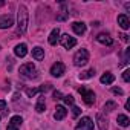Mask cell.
Returning <instances> with one entry per match:
<instances>
[{
	"mask_svg": "<svg viewBox=\"0 0 130 130\" xmlns=\"http://www.w3.org/2000/svg\"><path fill=\"white\" fill-rule=\"evenodd\" d=\"M28 20H29L28 9H26L25 5H20L19 6V12H17V22H19V31L22 34H25L26 29H28Z\"/></svg>",
	"mask_w": 130,
	"mask_h": 130,
	"instance_id": "1",
	"label": "cell"
},
{
	"mask_svg": "<svg viewBox=\"0 0 130 130\" xmlns=\"http://www.w3.org/2000/svg\"><path fill=\"white\" fill-rule=\"evenodd\" d=\"M20 74H22V77H25L28 80L38 78V71L35 69V66L32 63H26V64H23V66H20Z\"/></svg>",
	"mask_w": 130,
	"mask_h": 130,
	"instance_id": "2",
	"label": "cell"
},
{
	"mask_svg": "<svg viewBox=\"0 0 130 130\" xmlns=\"http://www.w3.org/2000/svg\"><path fill=\"white\" fill-rule=\"evenodd\" d=\"M78 92L81 93V98L84 100V103H86L87 106H92V104L95 103V93H93V90H90V89L81 86V87H78Z\"/></svg>",
	"mask_w": 130,
	"mask_h": 130,
	"instance_id": "3",
	"label": "cell"
},
{
	"mask_svg": "<svg viewBox=\"0 0 130 130\" xmlns=\"http://www.w3.org/2000/svg\"><path fill=\"white\" fill-rule=\"evenodd\" d=\"M87 61H89V52H87V49H80L75 54V57H74L75 66H84Z\"/></svg>",
	"mask_w": 130,
	"mask_h": 130,
	"instance_id": "4",
	"label": "cell"
},
{
	"mask_svg": "<svg viewBox=\"0 0 130 130\" xmlns=\"http://www.w3.org/2000/svg\"><path fill=\"white\" fill-rule=\"evenodd\" d=\"M60 43L64 49H72L77 44V40H75V37H71L69 34H64L60 37Z\"/></svg>",
	"mask_w": 130,
	"mask_h": 130,
	"instance_id": "5",
	"label": "cell"
},
{
	"mask_svg": "<svg viewBox=\"0 0 130 130\" xmlns=\"http://www.w3.org/2000/svg\"><path fill=\"white\" fill-rule=\"evenodd\" d=\"M75 130H93V121H92L89 116H84V118H81V121L77 124Z\"/></svg>",
	"mask_w": 130,
	"mask_h": 130,
	"instance_id": "6",
	"label": "cell"
},
{
	"mask_svg": "<svg viewBox=\"0 0 130 130\" xmlns=\"http://www.w3.org/2000/svg\"><path fill=\"white\" fill-rule=\"evenodd\" d=\"M64 71H66L64 64H63V63H60V61H57L55 64H52V68H51V75L58 78V77H61V75L64 74Z\"/></svg>",
	"mask_w": 130,
	"mask_h": 130,
	"instance_id": "7",
	"label": "cell"
},
{
	"mask_svg": "<svg viewBox=\"0 0 130 130\" xmlns=\"http://www.w3.org/2000/svg\"><path fill=\"white\" fill-rule=\"evenodd\" d=\"M22 122H23L22 116L15 115V116H12V118L9 119V124H8V127H6V130H20Z\"/></svg>",
	"mask_w": 130,
	"mask_h": 130,
	"instance_id": "8",
	"label": "cell"
},
{
	"mask_svg": "<svg viewBox=\"0 0 130 130\" xmlns=\"http://www.w3.org/2000/svg\"><path fill=\"white\" fill-rule=\"evenodd\" d=\"M14 25V20H12V15L6 14V15H0V29H8Z\"/></svg>",
	"mask_w": 130,
	"mask_h": 130,
	"instance_id": "9",
	"label": "cell"
},
{
	"mask_svg": "<svg viewBox=\"0 0 130 130\" xmlns=\"http://www.w3.org/2000/svg\"><path fill=\"white\" fill-rule=\"evenodd\" d=\"M66 115H68V110H66V107H64V106H57V107H55L54 118H55L57 121L64 119V118H66Z\"/></svg>",
	"mask_w": 130,
	"mask_h": 130,
	"instance_id": "10",
	"label": "cell"
},
{
	"mask_svg": "<svg viewBox=\"0 0 130 130\" xmlns=\"http://www.w3.org/2000/svg\"><path fill=\"white\" fill-rule=\"evenodd\" d=\"M96 41H100L101 44H106V46H112L113 44V40L109 34H98L96 35Z\"/></svg>",
	"mask_w": 130,
	"mask_h": 130,
	"instance_id": "11",
	"label": "cell"
},
{
	"mask_svg": "<svg viewBox=\"0 0 130 130\" xmlns=\"http://www.w3.org/2000/svg\"><path fill=\"white\" fill-rule=\"evenodd\" d=\"M14 54H15L17 57H20V58L26 57V54H28V46H26L25 43H20V44H17V46L14 47Z\"/></svg>",
	"mask_w": 130,
	"mask_h": 130,
	"instance_id": "12",
	"label": "cell"
},
{
	"mask_svg": "<svg viewBox=\"0 0 130 130\" xmlns=\"http://www.w3.org/2000/svg\"><path fill=\"white\" fill-rule=\"evenodd\" d=\"M72 29H74V32L77 35H83L86 32V25L83 22H74L72 23Z\"/></svg>",
	"mask_w": 130,
	"mask_h": 130,
	"instance_id": "13",
	"label": "cell"
},
{
	"mask_svg": "<svg viewBox=\"0 0 130 130\" xmlns=\"http://www.w3.org/2000/svg\"><path fill=\"white\" fill-rule=\"evenodd\" d=\"M47 41H49V44H57L58 41H60V29L58 28H55V29H52V32L49 34V38H47Z\"/></svg>",
	"mask_w": 130,
	"mask_h": 130,
	"instance_id": "14",
	"label": "cell"
},
{
	"mask_svg": "<svg viewBox=\"0 0 130 130\" xmlns=\"http://www.w3.org/2000/svg\"><path fill=\"white\" fill-rule=\"evenodd\" d=\"M118 25L122 28V29H128L130 28V20L125 14H119L118 15Z\"/></svg>",
	"mask_w": 130,
	"mask_h": 130,
	"instance_id": "15",
	"label": "cell"
},
{
	"mask_svg": "<svg viewBox=\"0 0 130 130\" xmlns=\"http://www.w3.org/2000/svg\"><path fill=\"white\" fill-rule=\"evenodd\" d=\"M32 57L37 60V61H40V60H43L44 58V49H41V47H34L32 49Z\"/></svg>",
	"mask_w": 130,
	"mask_h": 130,
	"instance_id": "16",
	"label": "cell"
},
{
	"mask_svg": "<svg viewBox=\"0 0 130 130\" xmlns=\"http://www.w3.org/2000/svg\"><path fill=\"white\" fill-rule=\"evenodd\" d=\"M100 81H101L103 84H112V83L115 81V75L110 74V72H106V74L100 78Z\"/></svg>",
	"mask_w": 130,
	"mask_h": 130,
	"instance_id": "17",
	"label": "cell"
},
{
	"mask_svg": "<svg viewBox=\"0 0 130 130\" xmlns=\"http://www.w3.org/2000/svg\"><path fill=\"white\" fill-rule=\"evenodd\" d=\"M116 122H118L121 127H128L130 119H128V116H127V115H118V116H116Z\"/></svg>",
	"mask_w": 130,
	"mask_h": 130,
	"instance_id": "18",
	"label": "cell"
},
{
	"mask_svg": "<svg viewBox=\"0 0 130 130\" xmlns=\"http://www.w3.org/2000/svg\"><path fill=\"white\" fill-rule=\"evenodd\" d=\"M44 109H46V104H44V96L41 95V96L38 98V103L35 104V110H37L38 113H41V112H44Z\"/></svg>",
	"mask_w": 130,
	"mask_h": 130,
	"instance_id": "19",
	"label": "cell"
},
{
	"mask_svg": "<svg viewBox=\"0 0 130 130\" xmlns=\"http://www.w3.org/2000/svg\"><path fill=\"white\" fill-rule=\"evenodd\" d=\"M95 75V69H89V71H84L80 74V80H89Z\"/></svg>",
	"mask_w": 130,
	"mask_h": 130,
	"instance_id": "20",
	"label": "cell"
},
{
	"mask_svg": "<svg viewBox=\"0 0 130 130\" xmlns=\"http://www.w3.org/2000/svg\"><path fill=\"white\" fill-rule=\"evenodd\" d=\"M96 119H98V127H100L101 130H106V128H107V119H104L101 113L96 115Z\"/></svg>",
	"mask_w": 130,
	"mask_h": 130,
	"instance_id": "21",
	"label": "cell"
},
{
	"mask_svg": "<svg viewBox=\"0 0 130 130\" xmlns=\"http://www.w3.org/2000/svg\"><path fill=\"white\" fill-rule=\"evenodd\" d=\"M116 107H118V104H116L115 101H107V103L104 104V110H106V112H112V110H116Z\"/></svg>",
	"mask_w": 130,
	"mask_h": 130,
	"instance_id": "22",
	"label": "cell"
},
{
	"mask_svg": "<svg viewBox=\"0 0 130 130\" xmlns=\"http://www.w3.org/2000/svg\"><path fill=\"white\" fill-rule=\"evenodd\" d=\"M61 12L63 14H60L58 17H57V20H60V22H63V20H66V17H68V12H66V6H61Z\"/></svg>",
	"mask_w": 130,
	"mask_h": 130,
	"instance_id": "23",
	"label": "cell"
},
{
	"mask_svg": "<svg viewBox=\"0 0 130 130\" xmlns=\"http://www.w3.org/2000/svg\"><path fill=\"white\" fill-rule=\"evenodd\" d=\"M63 101L66 103V104H69V106H72L74 104V96L72 95H64L63 96Z\"/></svg>",
	"mask_w": 130,
	"mask_h": 130,
	"instance_id": "24",
	"label": "cell"
},
{
	"mask_svg": "<svg viewBox=\"0 0 130 130\" xmlns=\"http://www.w3.org/2000/svg\"><path fill=\"white\" fill-rule=\"evenodd\" d=\"M122 80H124L125 83H128V81H130V69L124 71V74H122Z\"/></svg>",
	"mask_w": 130,
	"mask_h": 130,
	"instance_id": "25",
	"label": "cell"
},
{
	"mask_svg": "<svg viewBox=\"0 0 130 130\" xmlns=\"http://www.w3.org/2000/svg\"><path fill=\"white\" fill-rule=\"evenodd\" d=\"M51 89H52L51 84H43V86L38 87V92H47V90H51Z\"/></svg>",
	"mask_w": 130,
	"mask_h": 130,
	"instance_id": "26",
	"label": "cell"
},
{
	"mask_svg": "<svg viewBox=\"0 0 130 130\" xmlns=\"http://www.w3.org/2000/svg\"><path fill=\"white\" fill-rule=\"evenodd\" d=\"M80 113H81V109L77 107V106H74V109H72V115H74V118H77Z\"/></svg>",
	"mask_w": 130,
	"mask_h": 130,
	"instance_id": "27",
	"label": "cell"
},
{
	"mask_svg": "<svg viewBox=\"0 0 130 130\" xmlns=\"http://www.w3.org/2000/svg\"><path fill=\"white\" fill-rule=\"evenodd\" d=\"M37 92H38V89H26V95L28 96H34Z\"/></svg>",
	"mask_w": 130,
	"mask_h": 130,
	"instance_id": "28",
	"label": "cell"
},
{
	"mask_svg": "<svg viewBox=\"0 0 130 130\" xmlns=\"http://www.w3.org/2000/svg\"><path fill=\"white\" fill-rule=\"evenodd\" d=\"M112 92H113L115 95H122V93H124V92H122V89H119V87H113V89H112Z\"/></svg>",
	"mask_w": 130,
	"mask_h": 130,
	"instance_id": "29",
	"label": "cell"
},
{
	"mask_svg": "<svg viewBox=\"0 0 130 130\" xmlns=\"http://www.w3.org/2000/svg\"><path fill=\"white\" fill-rule=\"evenodd\" d=\"M54 100H63V95H61V92L55 90V92H54Z\"/></svg>",
	"mask_w": 130,
	"mask_h": 130,
	"instance_id": "30",
	"label": "cell"
},
{
	"mask_svg": "<svg viewBox=\"0 0 130 130\" xmlns=\"http://www.w3.org/2000/svg\"><path fill=\"white\" fill-rule=\"evenodd\" d=\"M5 109H6V101L0 100V110H5Z\"/></svg>",
	"mask_w": 130,
	"mask_h": 130,
	"instance_id": "31",
	"label": "cell"
},
{
	"mask_svg": "<svg viewBox=\"0 0 130 130\" xmlns=\"http://www.w3.org/2000/svg\"><path fill=\"white\" fill-rule=\"evenodd\" d=\"M119 37H121V38H122V41H128V37H127V35H125V34H121V35H119Z\"/></svg>",
	"mask_w": 130,
	"mask_h": 130,
	"instance_id": "32",
	"label": "cell"
},
{
	"mask_svg": "<svg viewBox=\"0 0 130 130\" xmlns=\"http://www.w3.org/2000/svg\"><path fill=\"white\" fill-rule=\"evenodd\" d=\"M130 109V100H127V103H125V110H128Z\"/></svg>",
	"mask_w": 130,
	"mask_h": 130,
	"instance_id": "33",
	"label": "cell"
},
{
	"mask_svg": "<svg viewBox=\"0 0 130 130\" xmlns=\"http://www.w3.org/2000/svg\"><path fill=\"white\" fill-rule=\"evenodd\" d=\"M3 5H5V2H3V0H0V8H2Z\"/></svg>",
	"mask_w": 130,
	"mask_h": 130,
	"instance_id": "34",
	"label": "cell"
},
{
	"mask_svg": "<svg viewBox=\"0 0 130 130\" xmlns=\"http://www.w3.org/2000/svg\"><path fill=\"white\" fill-rule=\"evenodd\" d=\"M0 119H2V118H0Z\"/></svg>",
	"mask_w": 130,
	"mask_h": 130,
	"instance_id": "35",
	"label": "cell"
}]
</instances>
